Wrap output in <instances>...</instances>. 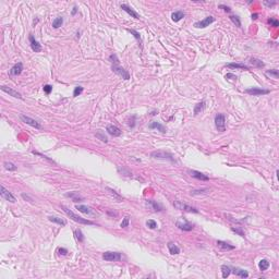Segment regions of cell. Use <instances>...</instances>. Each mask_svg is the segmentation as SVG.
<instances>
[{"label":"cell","mask_w":279,"mask_h":279,"mask_svg":"<svg viewBox=\"0 0 279 279\" xmlns=\"http://www.w3.org/2000/svg\"><path fill=\"white\" fill-rule=\"evenodd\" d=\"M231 230L233 231V232H237V233H239V235H240L241 237H244V232L241 230V228H238V227H235H235H232V228H231Z\"/></svg>","instance_id":"cell-46"},{"label":"cell","mask_w":279,"mask_h":279,"mask_svg":"<svg viewBox=\"0 0 279 279\" xmlns=\"http://www.w3.org/2000/svg\"><path fill=\"white\" fill-rule=\"evenodd\" d=\"M173 206L176 207L177 209H180V211H189V213H199V211L196 209L195 207H192V206L188 205L186 203H183L181 201H175L173 203Z\"/></svg>","instance_id":"cell-4"},{"label":"cell","mask_w":279,"mask_h":279,"mask_svg":"<svg viewBox=\"0 0 279 279\" xmlns=\"http://www.w3.org/2000/svg\"><path fill=\"white\" fill-rule=\"evenodd\" d=\"M48 219L50 221L56 222V224H58V225H60V226H65V225H67V221L63 220V219H62V218H60V217H57V216H49Z\"/></svg>","instance_id":"cell-23"},{"label":"cell","mask_w":279,"mask_h":279,"mask_svg":"<svg viewBox=\"0 0 279 279\" xmlns=\"http://www.w3.org/2000/svg\"><path fill=\"white\" fill-rule=\"evenodd\" d=\"M129 220H130V217H129V216H126L124 219L122 220V222H121L120 227H121V228H127L128 226H129Z\"/></svg>","instance_id":"cell-42"},{"label":"cell","mask_w":279,"mask_h":279,"mask_svg":"<svg viewBox=\"0 0 279 279\" xmlns=\"http://www.w3.org/2000/svg\"><path fill=\"white\" fill-rule=\"evenodd\" d=\"M76 12H78V7H76V5H74L73 10H72V15H75V14H76Z\"/></svg>","instance_id":"cell-50"},{"label":"cell","mask_w":279,"mask_h":279,"mask_svg":"<svg viewBox=\"0 0 279 279\" xmlns=\"http://www.w3.org/2000/svg\"><path fill=\"white\" fill-rule=\"evenodd\" d=\"M265 74L267 75V76H270V78H278L279 76V72L277 69H273V70H268V71H266L265 72Z\"/></svg>","instance_id":"cell-33"},{"label":"cell","mask_w":279,"mask_h":279,"mask_svg":"<svg viewBox=\"0 0 279 279\" xmlns=\"http://www.w3.org/2000/svg\"><path fill=\"white\" fill-rule=\"evenodd\" d=\"M213 22H215V18L211 16V15H209V16H206L205 19L202 20V21L195 22V23H194V26H195L196 29H204V27L209 26Z\"/></svg>","instance_id":"cell-7"},{"label":"cell","mask_w":279,"mask_h":279,"mask_svg":"<svg viewBox=\"0 0 279 279\" xmlns=\"http://www.w3.org/2000/svg\"><path fill=\"white\" fill-rule=\"evenodd\" d=\"M221 273H222V278H227L231 274V268L227 265H222L221 266Z\"/></svg>","instance_id":"cell-29"},{"label":"cell","mask_w":279,"mask_h":279,"mask_svg":"<svg viewBox=\"0 0 279 279\" xmlns=\"http://www.w3.org/2000/svg\"><path fill=\"white\" fill-rule=\"evenodd\" d=\"M20 119H21V120H22L24 123L29 124V126H31V127L35 128V129H42L40 123L37 122V121H36V120H34V119H32V118L25 116V115H20Z\"/></svg>","instance_id":"cell-11"},{"label":"cell","mask_w":279,"mask_h":279,"mask_svg":"<svg viewBox=\"0 0 279 279\" xmlns=\"http://www.w3.org/2000/svg\"><path fill=\"white\" fill-rule=\"evenodd\" d=\"M184 15H186L184 12H182V11H176V12H173L171 14V19L175 22H179L180 20H182L184 18Z\"/></svg>","instance_id":"cell-24"},{"label":"cell","mask_w":279,"mask_h":279,"mask_svg":"<svg viewBox=\"0 0 279 279\" xmlns=\"http://www.w3.org/2000/svg\"><path fill=\"white\" fill-rule=\"evenodd\" d=\"M148 127H149V129H157L158 131H160L162 133H166V128L164 127L162 123L157 122V121H153Z\"/></svg>","instance_id":"cell-21"},{"label":"cell","mask_w":279,"mask_h":279,"mask_svg":"<svg viewBox=\"0 0 279 279\" xmlns=\"http://www.w3.org/2000/svg\"><path fill=\"white\" fill-rule=\"evenodd\" d=\"M176 226L179 228V229H181V230H183V231H191L192 229L194 228V225L191 224V222H189V221L186 220V219H184V218H179V219L176 221Z\"/></svg>","instance_id":"cell-5"},{"label":"cell","mask_w":279,"mask_h":279,"mask_svg":"<svg viewBox=\"0 0 279 279\" xmlns=\"http://www.w3.org/2000/svg\"><path fill=\"white\" fill-rule=\"evenodd\" d=\"M43 89H44L45 93L48 95V94L51 93V91H53V86H51V85H49V84H46V85H44Z\"/></svg>","instance_id":"cell-44"},{"label":"cell","mask_w":279,"mask_h":279,"mask_svg":"<svg viewBox=\"0 0 279 279\" xmlns=\"http://www.w3.org/2000/svg\"><path fill=\"white\" fill-rule=\"evenodd\" d=\"M215 126L219 132L226 131V117L222 113H218L215 117Z\"/></svg>","instance_id":"cell-3"},{"label":"cell","mask_w":279,"mask_h":279,"mask_svg":"<svg viewBox=\"0 0 279 279\" xmlns=\"http://www.w3.org/2000/svg\"><path fill=\"white\" fill-rule=\"evenodd\" d=\"M204 108H205V102H201V103L196 104L195 107H194V115H199V113H201V111H203L204 110Z\"/></svg>","instance_id":"cell-26"},{"label":"cell","mask_w":279,"mask_h":279,"mask_svg":"<svg viewBox=\"0 0 279 279\" xmlns=\"http://www.w3.org/2000/svg\"><path fill=\"white\" fill-rule=\"evenodd\" d=\"M120 8H121L123 11H126V12H127L129 15H131L132 18H134V19H140V18H141V16L137 14L136 12H135V11H134V10L131 8V7H129V5H126V3H122V5H120Z\"/></svg>","instance_id":"cell-15"},{"label":"cell","mask_w":279,"mask_h":279,"mask_svg":"<svg viewBox=\"0 0 279 279\" xmlns=\"http://www.w3.org/2000/svg\"><path fill=\"white\" fill-rule=\"evenodd\" d=\"M147 204L152 206L153 209L156 211H160L162 209V206L160 205L159 203H157V202H155V201H147Z\"/></svg>","instance_id":"cell-27"},{"label":"cell","mask_w":279,"mask_h":279,"mask_svg":"<svg viewBox=\"0 0 279 279\" xmlns=\"http://www.w3.org/2000/svg\"><path fill=\"white\" fill-rule=\"evenodd\" d=\"M75 209H78V211H81V213H83V214H86V215H95L94 211L89 207V206L75 205Z\"/></svg>","instance_id":"cell-18"},{"label":"cell","mask_w":279,"mask_h":279,"mask_svg":"<svg viewBox=\"0 0 279 279\" xmlns=\"http://www.w3.org/2000/svg\"><path fill=\"white\" fill-rule=\"evenodd\" d=\"M218 8L219 9H222L225 12H230L231 11V9H230V7H228V5H218Z\"/></svg>","instance_id":"cell-47"},{"label":"cell","mask_w":279,"mask_h":279,"mask_svg":"<svg viewBox=\"0 0 279 279\" xmlns=\"http://www.w3.org/2000/svg\"><path fill=\"white\" fill-rule=\"evenodd\" d=\"M250 62L253 65H255V67H257V68H264L265 63L262 61V60H260V59H256V58H251Z\"/></svg>","instance_id":"cell-30"},{"label":"cell","mask_w":279,"mask_h":279,"mask_svg":"<svg viewBox=\"0 0 279 279\" xmlns=\"http://www.w3.org/2000/svg\"><path fill=\"white\" fill-rule=\"evenodd\" d=\"M268 267H269V262L267 260H261L260 263H259V268H260L262 271H264V270L268 269Z\"/></svg>","instance_id":"cell-28"},{"label":"cell","mask_w":279,"mask_h":279,"mask_svg":"<svg viewBox=\"0 0 279 279\" xmlns=\"http://www.w3.org/2000/svg\"><path fill=\"white\" fill-rule=\"evenodd\" d=\"M146 226L149 228V229H156L157 228V222L153 219H149V220L146 221Z\"/></svg>","instance_id":"cell-39"},{"label":"cell","mask_w":279,"mask_h":279,"mask_svg":"<svg viewBox=\"0 0 279 279\" xmlns=\"http://www.w3.org/2000/svg\"><path fill=\"white\" fill-rule=\"evenodd\" d=\"M58 253L60 255H67V254H68V250H67V249H64V248H59Z\"/></svg>","instance_id":"cell-48"},{"label":"cell","mask_w":279,"mask_h":279,"mask_svg":"<svg viewBox=\"0 0 279 279\" xmlns=\"http://www.w3.org/2000/svg\"><path fill=\"white\" fill-rule=\"evenodd\" d=\"M29 43H31V48H32V50L33 51H35V53H39V51H42V45L39 44L38 42L36 40V39L34 38V36L33 35H29Z\"/></svg>","instance_id":"cell-13"},{"label":"cell","mask_w":279,"mask_h":279,"mask_svg":"<svg viewBox=\"0 0 279 279\" xmlns=\"http://www.w3.org/2000/svg\"><path fill=\"white\" fill-rule=\"evenodd\" d=\"M74 235H75V238H76V240H78V242H83L84 241V235H83V233H82V231L80 230V229L74 230Z\"/></svg>","instance_id":"cell-34"},{"label":"cell","mask_w":279,"mask_h":279,"mask_svg":"<svg viewBox=\"0 0 279 279\" xmlns=\"http://www.w3.org/2000/svg\"><path fill=\"white\" fill-rule=\"evenodd\" d=\"M82 92H83V87H82V86H76V87H74L73 96L74 97H76V96H78V95H81Z\"/></svg>","instance_id":"cell-40"},{"label":"cell","mask_w":279,"mask_h":279,"mask_svg":"<svg viewBox=\"0 0 279 279\" xmlns=\"http://www.w3.org/2000/svg\"><path fill=\"white\" fill-rule=\"evenodd\" d=\"M228 68H232V69H240V70H250V68L245 64H241V63H228L227 64Z\"/></svg>","instance_id":"cell-25"},{"label":"cell","mask_w":279,"mask_h":279,"mask_svg":"<svg viewBox=\"0 0 279 279\" xmlns=\"http://www.w3.org/2000/svg\"><path fill=\"white\" fill-rule=\"evenodd\" d=\"M127 31H128V32H130L131 34H133V36H134V37L137 39V40H140V42H141V35H140V33H138V32L134 31V29H127Z\"/></svg>","instance_id":"cell-41"},{"label":"cell","mask_w":279,"mask_h":279,"mask_svg":"<svg viewBox=\"0 0 279 279\" xmlns=\"http://www.w3.org/2000/svg\"><path fill=\"white\" fill-rule=\"evenodd\" d=\"M189 173H190V176L193 177V178H195V179H199V180H203V181H207L209 178L206 176V175H204V173H202V172L200 171H196V170H189Z\"/></svg>","instance_id":"cell-17"},{"label":"cell","mask_w":279,"mask_h":279,"mask_svg":"<svg viewBox=\"0 0 279 279\" xmlns=\"http://www.w3.org/2000/svg\"><path fill=\"white\" fill-rule=\"evenodd\" d=\"M63 24V19L61 16H58L53 21V27L54 29H59L61 25Z\"/></svg>","instance_id":"cell-31"},{"label":"cell","mask_w":279,"mask_h":279,"mask_svg":"<svg viewBox=\"0 0 279 279\" xmlns=\"http://www.w3.org/2000/svg\"><path fill=\"white\" fill-rule=\"evenodd\" d=\"M1 91L2 92H5V93H7V94H9L10 96H12V97H14V98H19V99H23V97H22V95L18 92V91H14L13 88H11V87H8V86H5V85H2L1 86Z\"/></svg>","instance_id":"cell-12"},{"label":"cell","mask_w":279,"mask_h":279,"mask_svg":"<svg viewBox=\"0 0 279 279\" xmlns=\"http://www.w3.org/2000/svg\"><path fill=\"white\" fill-rule=\"evenodd\" d=\"M109 60H110V62H113V63H116L117 64L118 62H119V59H118L117 55L116 54H111L110 56H109Z\"/></svg>","instance_id":"cell-43"},{"label":"cell","mask_w":279,"mask_h":279,"mask_svg":"<svg viewBox=\"0 0 279 279\" xmlns=\"http://www.w3.org/2000/svg\"><path fill=\"white\" fill-rule=\"evenodd\" d=\"M107 132L113 135V136H120L121 135V130L119 129L118 127L113 126V124H108L107 126Z\"/></svg>","instance_id":"cell-16"},{"label":"cell","mask_w":279,"mask_h":279,"mask_svg":"<svg viewBox=\"0 0 279 279\" xmlns=\"http://www.w3.org/2000/svg\"><path fill=\"white\" fill-rule=\"evenodd\" d=\"M268 23H269L271 26H274V27H277L279 25V22H278V20H276V19H273V18H270L269 20H268Z\"/></svg>","instance_id":"cell-45"},{"label":"cell","mask_w":279,"mask_h":279,"mask_svg":"<svg viewBox=\"0 0 279 279\" xmlns=\"http://www.w3.org/2000/svg\"><path fill=\"white\" fill-rule=\"evenodd\" d=\"M263 3L265 5H267V7H274L276 5V1H264Z\"/></svg>","instance_id":"cell-49"},{"label":"cell","mask_w":279,"mask_h":279,"mask_svg":"<svg viewBox=\"0 0 279 279\" xmlns=\"http://www.w3.org/2000/svg\"><path fill=\"white\" fill-rule=\"evenodd\" d=\"M216 244L218 245V246L220 248L221 250H225V251L233 250V249H235V245L229 244V243H227V242H225V241H220V240H218V241H217V242H216Z\"/></svg>","instance_id":"cell-20"},{"label":"cell","mask_w":279,"mask_h":279,"mask_svg":"<svg viewBox=\"0 0 279 279\" xmlns=\"http://www.w3.org/2000/svg\"><path fill=\"white\" fill-rule=\"evenodd\" d=\"M61 208L63 209V211L67 214V215L72 219V220H74L75 222H78V224H83V225H95L94 224L93 221H91V220H87V219H85V218H82L81 216H78V215H75L74 214L73 211H70L69 208H67L65 206H61Z\"/></svg>","instance_id":"cell-1"},{"label":"cell","mask_w":279,"mask_h":279,"mask_svg":"<svg viewBox=\"0 0 279 279\" xmlns=\"http://www.w3.org/2000/svg\"><path fill=\"white\" fill-rule=\"evenodd\" d=\"M245 93L250 94L252 96H260V95H266V94H269L270 91L268 89H264V88L260 87H250L245 89Z\"/></svg>","instance_id":"cell-6"},{"label":"cell","mask_w":279,"mask_h":279,"mask_svg":"<svg viewBox=\"0 0 279 279\" xmlns=\"http://www.w3.org/2000/svg\"><path fill=\"white\" fill-rule=\"evenodd\" d=\"M257 16H259V14H257V13L252 14V20H256V19H257Z\"/></svg>","instance_id":"cell-51"},{"label":"cell","mask_w":279,"mask_h":279,"mask_svg":"<svg viewBox=\"0 0 279 279\" xmlns=\"http://www.w3.org/2000/svg\"><path fill=\"white\" fill-rule=\"evenodd\" d=\"M5 168L7 169V170H11V171H13V170H16V166H15L14 164H12V162H5Z\"/></svg>","instance_id":"cell-37"},{"label":"cell","mask_w":279,"mask_h":279,"mask_svg":"<svg viewBox=\"0 0 279 279\" xmlns=\"http://www.w3.org/2000/svg\"><path fill=\"white\" fill-rule=\"evenodd\" d=\"M0 194H1V196L5 199V201L10 202V203H15V201H16V199L14 197V195H13L11 192L8 191L3 186H0Z\"/></svg>","instance_id":"cell-9"},{"label":"cell","mask_w":279,"mask_h":279,"mask_svg":"<svg viewBox=\"0 0 279 279\" xmlns=\"http://www.w3.org/2000/svg\"><path fill=\"white\" fill-rule=\"evenodd\" d=\"M96 137H97V138H99V140H100L102 142H105V143H107V142H108L107 136H106V135H105V134H104V133L102 132L100 130H99L98 132H96Z\"/></svg>","instance_id":"cell-36"},{"label":"cell","mask_w":279,"mask_h":279,"mask_svg":"<svg viewBox=\"0 0 279 279\" xmlns=\"http://www.w3.org/2000/svg\"><path fill=\"white\" fill-rule=\"evenodd\" d=\"M167 246H168V250H169V252H170V254L177 255V254H179V253H180V248H179V246H178L176 243H173V242H169V243L167 244Z\"/></svg>","instance_id":"cell-19"},{"label":"cell","mask_w":279,"mask_h":279,"mask_svg":"<svg viewBox=\"0 0 279 279\" xmlns=\"http://www.w3.org/2000/svg\"><path fill=\"white\" fill-rule=\"evenodd\" d=\"M209 191L208 189H202V190H194L191 191V195H199V194H206L207 192Z\"/></svg>","instance_id":"cell-38"},{"label":"cell","mask_w":279,"mask_h":279,"mask_svg":"<svg viewBox=\"0 0 279 279\" xmlns=\"http://www.w3.org/2000/svg\"><path fill=\"white\" fill-rule=\"evenodd\" d=\"M103 259L105 261H108V262H116V261H120L121 260V254L118 253V252H105L103 254Z\"/></svg>","instance_id":"cell-8"},{"label":"cell","mask_w":279,"mask_h":279,"mask_svg":"<svg viewBox=\"0 0 279 279\" xmlns=\"http://www.w3.org/2000/svg\"><path fill=\"white\" fill-rule=\"evenodd\" d=\"M22 71H23V63L18 62L10 69V75H20L22 73Z\"/></svg>","instance_id":"cell-14"},{"label":"cell","mask_w":279,"mask_h":279,"mask_svg":"<svg viewBox=\"0 0 279 279\" xmlns=\"http://www.w3.org/2000/svg\"><path fill=\"white\" fill-rule=\"evenodd\" d=\"M65 196L71 197V199L73 200V202H82L83 201V197L78 195V193H68V194H65Z\"/></svg>","instance_id":"cell-32"},{"label":"cell","mask_w":279,"mask_h":279,"mask_svg":"<svg viewBox=\"0 0 279 279\" xmlns=\"http://www.w3.org/2000/svg\"><path fill=\"white\" fill-rule=\"evenodd\" d=\"M233 274L239 276L241 278H248L249 277V273L244 269H241V268H233Z\"/></svg>","instance_id":"cell-22"},{"label":"cell","mask_w":279,"mask_h":279,"mask_svg":"<svg viewBox=\"0 0 279 279\" xmlns=\"http://www.w3.org/2000/svg\"><path fill=\"white\" fill-rule=\"evenodd\" d=\"M151 157L155 158V159H165V160H170V162H175V157L172 154L165 151H154L151 153Z\"/></svg>","instance_id":"cell-2"},{"label":"cell","mask_w":279,"mask_h":279,"mask_svg":"<svg viewBox=\"0 0 279 279\" xmlns=\"http://www.w3.org/2000/svg\"><path fill=\"white\" fill-rule=\"evenodd\" d=\"M229 18H230V20L232 21L233 24H235L238 27H241V21H240V18L238 15H230Z\"/></svg>","instance_id":"cell-35"},{"label":"cell","mask_w":279,"mask_h":279,"mask_svg":"<svg viewBox=\"0 0 279 279\" xmlns=\"http://www.w3.org/2000/svg\"><path fill=\"white\" fill-rule=\"evenodd\" d=\"M111 69H113V72L117 74V75H119L120 78H124V80H129V78H130V73L128 72L127 70H124L123 68L119 67V65H117V64H113Z\"/></svg>","instance_id":"cell-10"}]
</instances>
